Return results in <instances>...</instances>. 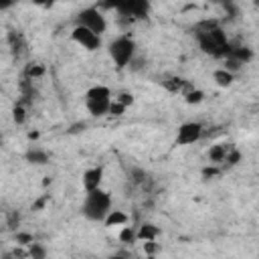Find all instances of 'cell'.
Wrapping results in <instances>:
<instances>
[{
	"instance_id": "cell-1",
	"label": "cell",
	"mask_w": 259,
	"mask_h": 259,
	"mask_svg": "<svg viewBox=\"0 0 259 259\" xmlns=\"http://www.w3.org/2000/svg\"><path fill=\"white\" fill-rule=\"evenodd\" d=\"M194 36H196L202 53L212 55V57H221V59H227L229 57L231 42L227 40V34L223 32L219 20H214V18L200 20L194 26Z\"/></svg>"
},
{
	"instance_id": "cell-2",
	"label": "cell",
	"mask_w": 259,
	"mask_h": 259,
	"mask_svg": "<svg viewBox=\"0 0 259 259\" xmlns=\"http://www.w3.org/2000/svg\"><path fill=\"white\" fill-rule=\"evenodd\" d=\"M81 212L89 221H95V223L103 221L105 223L107 214L111 212V196L101 188H97L93 192H87L85 200H83V206H81Z\"/></svg>"
},
{
	"instance_id": "cell-3",
	"label": "cell",
	"mask_w": 259,
	"mask_h": 259,
	"mask_svg": "<svg viewBox=\"0 0 259 259\" xmlns=\"http://www.w3.org/2000/svg\"><path fill=\"white\" fill-rule=\"evenodd\" d=\"M111 103H113V97H111V91L105 85H95L85 93V107L95 117H101V115L109 113Z\"/></svg>"
},
{
	"instance_id": "cell-4",
	"label": "cell",
	"mask_w": 259,
	"mask_h": 259,
	"mask_svg": "<svg viewBox=\"0 0 259 259\" xmlns=\"http://www.w3.org/2000/svg\"><path fill=\"white\" fill-rule=\"evenodd\" d=\"M109 57H111V61L115 63V67L117 69H123V67H127L132 61H134V55H136V42H134V38L132 36H127V34H121V36H117V38H113L111 42H109Z\"/></svg>"
},
{
	"instance_id": "cell-5",
	"label": "cell",
	"mask_w": 259,
	"mask_h": 259,
	"mask_svg": "<svg viewBox=\"0 0 259 259\" xmlns=\"http://www.w3.org/2000/svg\"><path fill=\"white\" fill-rule=\"evenodd\" d=\"M77 26H85L91 32L101 36L105 32V28H107V22H105V16L95 6H89V8H83L77 14Z\"/></svg>"
},
{
	"instance_id": "cell-6",
	"label": "cell",
	"mask_w": 259,
	"mask_h": 259,
	"mask_svg": "<svg viewBox=\"0 0 259 259\" xmlns=\"http://www.w3.org/2000/svg\"><path fill=\"white\" fill-rule=\"evenodd\" d=\"M204 130H202V123L198 121H186L178 127V134H176V144L178 146H188V144H194L202 138Z\"/></svg>"
},
{
	"instance_id": "cell-7",
	"label": "cell",
	"mask_w": 259,
	"mask_h": 259,
	"mask_svg": "<svg viewBox=\"0 0 259 259\" xmlns=\"http://www.w3.org/2000/svg\"><path fill=\"white\" fill-rule=\"evenodd\" d=\"M71 36H73V40H75L77 45H81V47L87 49V51H97V49L101 47V36L95 34V32H91V30L85 28V26H77V24H75Z\"/></svg>"
},
{
	"instance_id": "cell-8",
	"label": "cell",
	"mask_w": 259,
	"mask_h": 259,
	"mask_svg": "<svg viewBox=\"0 0 259 259\" xmlns=\"http://www.w3.org/2000/svg\"><path fill=\"white\" fill-rule=\"evenodd\" d=\"M113 10H117L121 16H127V18H144L150 10V4L144 0H130V2L113 4Z\"/></svg>"
},
{
	"instance_id": "cell-9",
	"label": "cell",
	"mask_w": 259,
	"mask_h": 259,
	"mask_svg": "<svg viewBox=\"0 0 259 259\" xmlns=\"http://www.w3.org/2000/svg\"><path fill=\"white\" fill-rule=\"evenodd\" d=\"M101 178H103V168L101 166L85 170V174H83V188H85V192H93V190L101 188Z\"/></svg>"
},
{
	"instance_id": "cell-10",
	"label": "cell",
	"mask_w": 259,
	"mask_h": 259,
	"mask_svg": "<svg viewBox=\"0 0 259 259\" xmlns=\"http://www.w3.org/2000/svg\"><path fill=\"white\" fill-rule=\"evenodd\" d=\"M162 85L168 89V91H172V93H186V91H190L192 87L184 81V79H180V77H164L162 79Z\"/></svg>"
},
{
	"instance_id": "cell-11",
	"label": "cell",
	"mask_w": 259,
	"mask_h": 259,
	"mask_svg": "<svg viewBox=\"0 0 259 259\" xmlns=\"http://www.w3.org/2000/svg\"><path fill=\"white\" fill-rule=\"evenodd\" d=\"M160 235V229L152 223H144L140 229H138V241H156V237Z\"/></svg>"
},
{
	"instance_id": "cell-12",
	"label": "cell",
	"mask_w": 259,
	"mask_h": 259,
	"mask_svg": "<svg viewBox=\"0 0 259 259\" xmlns=\"http://www.w3.org/2000/svg\"><path fill=\"white\" fill-rule=\"evenodd\" d=\"M229 150H231V148H227V146H223V144H217V146H212V148L208 150V160H210L212 164L225 162V160H227Z\"/></svg>"
},
{
	"instance_id": "cell-13",
	"label": "cell",
	"mask_w": 259,
	"mask_h": 259,
	"mask_svg": "<svg viewBox=\"0 0 259 259\" xmlns=\"http://www.w3.org/2000/svg\"><path fill=\"white\" fill-rule=\"evenodd\" d=\"M24 158H26V162H30V164H47V162H49V154H47L45 150H40V148H30V150L24 154Z\"/></svg>"
},
{
	"instance_id": "cell-14",
	"label": "cell",
	"mask_w": 259,
	"mask_h": 259,
	"mask_svg": "<svg viewBox=\"0 0 259 259\" xmlns=\"http://www.w3.org/2000/svg\"><path fill=\"white\" fill-rule=\"evenodd\" d=\"M212 79H214V83H217L219 87H229V85L233 83L235 75H233V73H229V71L223 67V69H217V71L212 73Z\"/></svg>"
},
{
	"instance_id": "cell-15",
	"label": "cell",
	"mask_w": 259,
	"mask_h": 259,
	"mask_svg": "<svg viewBox=\"0 0 259 259\" xmlns=\"http://www.w3.org/2000/svg\"><path fill=\"white\" fill-rule=\"evenodd\" d=\"M105 225L107 227H125L127 225V214L121 212V210H111L105 219Z\"/></svg>"
},
{
	"instance_id": "cell-16",
	"label": "cell",
	"mask_w": 259,
	"mask_h": 259,
	"mask_svg": "<svg viewBox=\"0 0 259 259\" xmlns=\"http://www.w3.org/2000/svg\"><path fill=\"white\" fill-rule=\"evenodd\" d=\"M28 257H30V259H47V249H45V245H40V243L28 245Z\"/></svg>"
},
{
	"instance_id": "cell-17",
	"label": "cell",
	"mask_w": 259,
	"mask_h": 259,
	"mask_svg": "<svg viewBox=\"0 0 259 259\" xmlns=\"http://www.w3.org/2000/svg\"><path fill=\"white\" fill-rule=\"evenodd\" d=\"M202 99H204V93H202L200 89H190V91L184 93V101L190 103V105H192V103H200Z\"/></svg>"
},
{
	"instance_id": "cell-18",
	"label": "cell",
	"mask_w": 259,
	"mask_h": 259,
	"mask_svg": "<svg viewBox=\"0 0 259 259\" xmlns=\"http://www.w3.org/2000/svg\"><path fill=\"white\" fill-rule=\"evenodd\" d=\"M119 239L123 243H134L138 239V231H134L132 227H121V233H119Z\"/></svg>"
},
{
	"instance_id": "cell-19",
	"label": "cell",
	"mask_w": 259,
	"mask_h": 259,
	"mask_svg": "<svg viewBox=\"0 0 259 259\" xmlns=\"http://www.w3.org/2000/svg\"><path fill=\"white\" fill-rule=\"evenodd\" d=\"M12 117H14V121H16L18 125H20V123H24L26 113H24V105H22V103L14 105V109H12Z\"/></svg>"
},
{
	"instance_id": "cell-20",
	"label": "cell",
	"mask_w": 259,
	"mask_h": 259,
	"mask_svg": "<svg viewBox=\"0 0 259 259\" xmlns=\"http://www.w3.org/2000/svg\"><path fill=\"white\" fill-rule=\"evenodd\" d=\"M113 101H117V103H121V105H132L134 103V97H132V93H127V91H121V93H117L115 97H113Z\"/></svg>"
},
{
	"instance_id": "cell-21",
	"label": "cell",
	"mask_w": 259,
	"mask_h": 259,
	"mask_svg": "<svg viewBox=\"0 0 259 259\" xmlns=\"http://www.w3.org/2000/svg\"><path fill=\"white\" fill-rule=\"evenodd\" d=\"M16 243L18 245H32L34 241H32V235H28V233H16Z\"/></svg>"
},
{
	"instance_id": "cell-22",
	"label": "cell",
	"mask_w": 259,
	"mask_h": 259,
	"mask_svg": "<svg viewBox=\"0 0 259 259\" xmlns=\"http://www.w3.org/2000/svg\"><path fill=\"white\" fill-rule=\"evenodd\" d=\"M123 111H125V105H121V103H117V101H113L111 107H109V115H113V117H119Z\"/></svg>"
},
{
	"instance_id": "cell-23",
	"label": "cell",
	"mask_w": 259,
	"mask_h": 259,
	"mask_svg": "<svg viewBox=\"0 0 259 259\" xmlns=\"http://www.w3.org/2000/svg\"><path fill=\"white\" fill-rule=\"evenodd\" d=\"M239 160H241V154H239V150L231 148V150H229V154H227V160H225V162H227V164H237Z\"/></svg>"
},
{
	"instance_id": "cell-24",
	"label": "cell",
	"mask_w": 259,
	"mask_h": 259,
	"mask_svg": "<svg viewBox=\"0 0 259 259\" xmlns=\"http://www.w3.org/2000/svg\"><path fill=\"white\" fill-rule=\"evenodd\" d=\"M42 73H45V69H42L40 65H32V67L26 69V75H28V77H38V75H42Z\"/></svg>"
},
{
	"instance_id": "cell-25",
	"label": "cell",
	"mask_w": 259,
	"mask_h": 259,
	"mask_svg": "<svg viewBox=\"0 0 259 259\" xmlns=\"http://www.w3.org/2000/svg\"><path fill=\"white\" fill-rule=\"evenodd\" d=\"M219 172H221L219 168H214V166H206V168L202 170V176H204V178H210V176H217Z\"/></svg>"
},
{
	"instance_id": "cell-26",
	"label": "cell",
	"mask_w": 259,
	"mask_h": 259,
	"mask_svg": "<svg viewBox=\"0 0 259 259\" xmlns=\"http://www.w3.org/2000/svg\"><path fill=\"white\" fill-rule=\"evenodd\" d=\"M47 200H49V194H45V196H42V198H38V200H36V202H34V210H38V208H42V206H45V202H47Z\"/></svg>"
},
{
	"instance_id": "cell-27",
	"label": "cell",
	"mask_w": 259,
	"mask_h": 259,
	"mask_svg": "<svg viewBox=\"0 0 259 259\" xmlns=\"http://www.w3.org/2000/svg\"><path fill=\"white\" fill-rule=\"evenodd\" d=\"M107 259H125L123 255H111V257H107Z\"/></svg>"
}]
</instances>
